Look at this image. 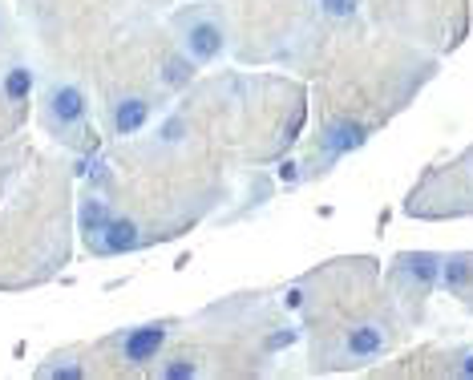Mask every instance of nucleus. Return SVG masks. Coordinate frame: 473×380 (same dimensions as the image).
Listing matches in <instances>:
<instances>
[{
  "instance_id": "f257e3e1",
  "label": "nucleus",
  "mask_w": 473,
  "mask_h": 380,
  "mask_svg": "<svg viewBox=\"0 0 473 380\" xmlns=\"http://www.w3.org/2000/svg\"><path fill=\"white\" fill-rule=\"evenodd\" d=\"M162 344H166V324H142V328L122 336V360L142 368V364H150L162 352Z\"/></svg>"
},
{
  "instance_id": "f03ea898",
  "label": "nucleus",
  "mask_w": 473,
  "mask_h": 380,
  "mask_svg": "<svg viewBox=\"0 0 473 380\" xmlns=\"http://www.w3.org/2000/svg\"><path fill=\"white\" fill-rule=\"evenodd\" d=\"M182 41H186L190 61H214V57L223 53V29H219V20H211V17L190 20Z\"/></svg>"
},
{
  "instance_id": "7ed1b4c3",
  "label": "nucleus",
  "mask_w": 473,
  "mask_h": 380,
  "mask_svg": "<svg viewBox=\"0 0 473 380\" xmlns=\"http://www.w3.org/2000/svg\"><path fill=\"white\" fill-rule=\"evenodd\" d=\"M49 117L57 126H77L85 117V98L77 85H53L49 89Z\"/></svg>"
},
{
  "instance_id": "20e7f679",
  "label": "nucleus",
  "mask_w": 473,
  "mask_h": 380,
  "mask_svg": "<svg viewBox=\"0 0 473 380\" xmlns=\"http://www.w3.org/2000/svg\"><path fill=\"white\" fill-rule=\"evenodd\" d=\"M138 247V227H134L130 218H110L101 235L93 239V251L98 255H122V251H134Z\"/></svg>"
},
{
  "instance_id": "39448f33",
  "label": "nucleus",
  "mask_w": 473,
  "mask_h": 380,
  "mask_svg": "<svg viewBox=\"0 0 473 380\" xmlns=\"http://www.w3.org/2000/svg\"><path fill=\"white\" fill-rule=\"evenodd\" d=\"M360 142H364V126H356V122H332L324 133H320V146L332 154V158H340V154H348V150H356Z\"/></svg>"
},
{
  "instance_id": "423d86ee",
  "label": "nucleus",
  "mask_w": 473,
  "mask_h": 380,
  "mask_svg": "<svg viewBox=\"0 0 473 380\" xmlns=\"http://www.w3.org/2000/svg\"><path fill=\"white\" fill-rule=\"evenodd\" d=\"M146 117H150V101L146 98H126L114 110V130L117 133H138L142 126H146Z\"/></svg>"
},
{
  "instance_id": "0eeeda50",
  "label": "nucleus",
  "mask_w": 473,
  "mask_h": 380,
  "mask_svg": "<svg viewBox=\"0 0 473 380\" xmlns=\"http://www.w3.org/2000/svg\"><path fill=\"white\" fill-rule=\"evenodd\" d=\"M110 218H114V215H110V207H105L101 199H85L82 202V231H85V239H98L101 227H105Z\"/></svg>"
},
{
  "instance_id": "6e6552de",
  "label": "nucleus",
  "mask_w": 473,
  "mask_h": 380,
  "mask_svg": "<svg viewBox=\"0 0 473 380\" xmlns=\"http://www.w3.org/2000/svg\"><path fill=\"white\" fill-rule=\"evenodd\" d=\"M29 89H33V69L13 65L8 73H4V98L13 101V105H20V101L29 98Z\"/></svg>"
},
{
  "instance_id": "1a4fd4ad",
  "label": "nucleus",
  "mask_w": 473,
  "mask_h": 380,
  "mask_svg": "<svg viewBox=\"0 0 473 380\" xmlns=\"http://www.w3.org/2000/svg\"><path fill=\"white\" fill-rule=\"evenodd\" d=\"M195 77V61H186V57H170L166 61V81L170 85H186Z\"/></svg>"
},
{
  "instance_id": "9d476101",
  "label": "nucleus",
  "mask_w": 473,
  "mask_h": 380,
  "mask_svg": "<svg viewBox=\"0 0 473 380\" xmlns=\"http://www.w3.org/2000/svg\"><path fill=\"white\" fill-rule=\"evenodd\" d=\"M162 376H170V380H182V376H195V364L186 360V356H179L174 364H166L162 368Z\"/></svg>"
},
{
  "instance_id": "9b49d317",
  "label": "nucleus",
  "mask_w": 473,
  "mask_h": 380,
  "mask_svg": "<svg viewBox=\"0 0 473 380\" xmlns=\"http://www.w3.org/2000/svg\"><path fill=\"white\" fill-rule=\"evenodd\" d=\"M324 8L332 17H352V8H356V0H324Z\"/></svg>"
},
{
  "instance_id": "f8f14e48",
  "label": "nucleus",
  "mask_w": 473,
  "mask_h": 380,
  "mask_svg": "<svg viewBox=\"0 0 473 380\" xmlns=\"http://www.w3.org/2000/svg\"><path fill=\"white\" fill-rule=\"evenodd\" d=\"M45 376H85V368H73V364H61V368H45Z\"/></svg>"
}]
</instances>
